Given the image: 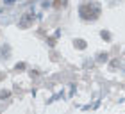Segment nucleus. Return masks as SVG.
Instances as JSON below:
<instances>
[{
    "mask_svg": "<svg viewBox=\"0 0 125 114\" xmlns=\"http://www.w3.org/2000/svg\"><path fill=\"white\" fill-rule=\"evenodd\" d=\"M79 14L82 16V20H96L100 14V5L95 2H88L79 7Z\"/></svg>",
    "mask_w": 125,
    "mask_h": 114,
    "instance_id": "1",
    "label": "nucleus"
},
{
    "mask_svg": "<svg viewBox=\"0 0 125 114\" xmlns=\"http://www.w3.org/2000/svg\"><path fill=\"white\" fill-rule=\"evenodd\" d=\"M32 23H34V13H25V14L20 18L18 27H20V28H29Z\"/></svg>",
    "mask_w": 125,
    "mask_h": 114,
    "instance_id": "2",
    "label": "nucleus"
},
{
    "mask_svg": "<svg viewBox=\"0 0 125 114\" xmlns=\"http://www.w3.org/2000/svg\"><path fill=\"white\" fill-rule=\"evenodd\" d=\"M75 47H79V48H86V41H84V39H77V41H75Z\"/></svg>",
    "mask_w": 125,
    "mask_h": 114,
    "instance_id": "3",
    "label": "nucleus"
},
{
    "mask_svg": "<svg viewBox=\"0 0 125 114\" xmlns=\"http://www.w3.org/2000/svg\"><path fill=\"white\" fill-rule=\"evenodd\" d=\"M9 96V91H0V98H7Z\"/></svg>",
    "mask_w": 125,
    "mask_h": 114,
    "instance_id": "4",
    "label": "nucleus"
},
{
    "mask_svg": "<svg viewBox=\"0 0 125 114\" xmlns=\"http://www.w3.org/2000/svg\"><path fill=\"white\" fill-rule=\"evenodd\" d=\"M102 38H104V39H109L111 36H109V32H102Z\"/></svg>",
    "mask_w": 125,
    "mask_h": 114,
    "instance_id": "5",
    "label": "nucleus"
},
{
    "mask_svg": "<svg viewBox=\"0 0 125 114\" xmlns=\"http://www.w3.org/2000/svg\"><path fill=\"white\" fill-rule=\"evenodd\" d=\"M14 2V0H5V4H13Z\"/></svg>",
    "mask_w": 125,
    "mask_h": 114,
    "instance_id": "6",
    "label": "nucleus"
}]
</instances>
